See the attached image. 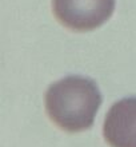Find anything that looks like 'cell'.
Here are the masks:
<instances>
[{
	"label": "cell",
	"instance_id": "cell-1",
	"mask_svg": "<svg viewBox=\"0 0 136 147\" xmlns=\"http://www.w3.org/2000/svg\"><path fill=\"white\" fill-rule=\"evenodd\" d=\"M101 100L100 90L92 79L70 75L48 87L46 111L62 130L80 132L93 124Z\"/></svg>",
	"mask_w": 136,
	"mask_h": 147
},
{
	"label": "cell",
	"instance_id": "cell-2",
	"mask_svg": "<svg viewBox=\"0 0 136 147\" xmlns=\"http://www.w3.org/2000/svg\"><path fill=\"white\" fill-rule=\"evenodd\" d=\"M56 19L72 31H92L107 22L115 11V0H52Z\"/></svg>",
	"mask_w": 136,
	"mask_h": 147
},
{
	"label": "cell",
	"instance_id": "cell-3",
	"mask_svg": "<svg viewBox=\"0 0 136 147\" xmlns=\"http://www.w3.org/2000/svg\"><path fill=\"white\" fill-rule=\"evenodd\" d=\"M103 135L111 147H136V96L113 103L104 119Z\"/></svg>",
	"mask_w": 136,
	"mask_h": 147
}]
</instances>
